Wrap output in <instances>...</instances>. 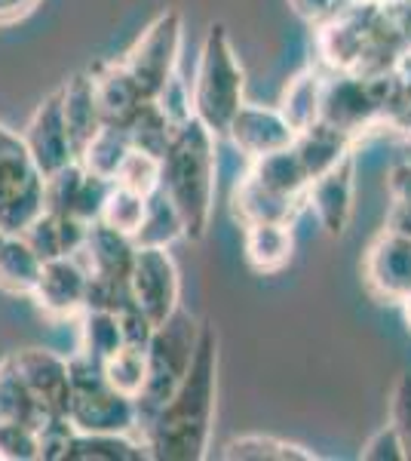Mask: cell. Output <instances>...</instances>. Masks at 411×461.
<instances>
[{
    "mask_svg": "<svg viewBox=\"0 0 411 461\" xmlns=\"http://www.w3.org/2000/svg\"><path fill=\"white\" fill-rule=\"evenodd\" d=\"M0 458L4 461H34L40 458V430L22 421L0 419Z\"/></svg>",
    "mask_w": 411,
    "mask_h": 461,
    "instance_id": "8d00e7d4",
    "label": "cell"
},
{
    "mask_svg": "<svg viewBox=\"0 0 411 461\" xmlns=\"http://www.w3.org/2000/svg\"><path fill=\"white\" fill-rule=\"evenodd\" d=\"M387 188H390V212H387V228L411 234V163H399L393 167L390 178H387Z\"/></svg>",
    "mask_w": 411,
    "mask_h": 461,
    "instance_id": "74e56055",
    "label": "cell"
},
{
    "mask_svg": "<svg viewBox=\"0 0 411 461\" xmlns=\"http://www.w3.org/2000/svg\"><path fill=\"white\" fill-rule=\"evenodd\" d=\"M123 348V330L117 311L104 308H86L80 314V354L89 360L104 363L114 351Z\"/></svg>",
    "mask_w": 411,
    "mask_h": 461,
    "instance_id": "f1b7e54d",
    "label": "cell"
},
{
    "mask_svg": "<svg viewBox=\"0 0 411 461\" xmlns=\"http://www.w3.org/2000/svg\"><path fill=\"white\" fill-rule=\"evenodd\" d=\"M249 173H252V178H255L258 185H264V188L273 191V194L291 197V200H304V203H308L310 176H308V169H304L301 158H298L295 145L252 160Z\"/></svg>",
    "mask_w": 411,
    "mask_h": 461,
    "instance_id": "cb8c5ba5",
    "label": "cell"
},
{
    "mask_svg": "<svg viewBox=\"0 0 411 461\" xmlns=\"http://www.w3.org/2000/svg\"><path fill=\"white\" fill-rule=\"evenodd\" d=\"M130 151H132L130 132H126L123 126H117V123H104L102 130L86 142L84 151L77 154V160H80V167H84L86 173L114 182Z\"/></svg>",
    "mask_w": 411,
    "mask_h": 461,
    "instance_id": "4316f807",
    "label": "cell"
},
{
    "mask_svg": "<svg viewBox=\"0 0 411 461\" xmlns=\"http://www.w3.org/2000/svg\"><path fill=\"white\" fill-rule=\"evenodd\" d=\"M360 458H365V461H406V452H402V443H399V437H396V430L387 425L362 446Z\"/></svg>",
    "mask_w": 411,
    "mask_h": 461,
    "instance_id": "b9f144b4",
    "label": "cell"
},
{
    "mask_svg": "<svg viewBox=\"0 0 411 461\" xmlns=\"http://www.w3.org/2000/svg\"><path fill=\"white\" fill-rule=\"evenodd\" d=\"M182 41H184L182 13L166 10L141 32L138 41L130 47V53L121 59L126 65V71L138 80L141 93H145L147 99H154V95L160 93V86L178 71Z\"/></svg>",
    "mask_w": 411,
    "mask_h": 461,
    "instance_id": "ba28073f",
    "label": "cell"
},
{
    "mask_svg": "<svg viewBox=\"0 0 411 461\" xmlns=\"http://www.w3.org/2000/svg\"><path fill=\"white\" fill-rule=\"evenodd\" d=\"M16 363L22 382L34 393V400L47 412L49 421L68 419L71 409V360L43 351V348H25L10 354Z\"/></svg>",
    "mask_w": 411,
    "mask_h": 461,
    "instance_id": "4fadbf2b",
    "label": "cell"
},
{
    "mask_svg": "<svg viewBox=\"0 0 411 461\" xmlns=\"http://www.w3.org/2000/svg\"><path fill=\"white\" fill-rule=\"evenodd\" d=\"M130 295L132 302L151 317L154 326L166 320L182 308V280H178L175 258L166 247H138L136 262L130 271Z\"/></svg>",
    "mask_w": 411,
    "mask_h": 461,
    "instance_id": "9c48e42d",
    "label": "cell"
},
{
    "mask_svg": "<svg viewBox=\"0 0 411 461\" xmlns=\"http://www.w3.org/2000/svg\"><path fill=\"white\" fill-rule=\"evenodd\" d=\"M304 200L280 197L273 191H267L264 185H258L252 173H246L234 188V215L246 225H255V221H289L298 215Z\"/></svg>",
    "mask_w": 411,
    "mask_h": 461,
    "instance_id": "d4e9b609",
    "label": "cell"
},
{
    "mask_svg": "<svg viewBox=\"0 0 411 461\" xmlns=\"http://www.w3.org/2000/svg\"><path fill=\"white\" fill-rule=\"evenodd\" d=\"M215 393H219V339L215 326L203 323L197 354L166 406L141 430V440L160 461H200L206 458L209 434L215 419Z\"/></svg>",
    "mask_w": 411,
    "mask_h": 461,
    "instance_id": "6da1fadb",
    "label": "cell"
},
{
    "mask_svg": "<svg viewBox=\"0 0 411 461\" xmlns=\"http://www.w3.org/2000/svg\"><path fill=\"white\" fill-rule=\"evenodd\" d=\"M380 126L393 130L396 136L411 139V74L396 71L393 89L387 95V105H384V121Z\"/></svg>",
    "mask_w": 411,
    "mask_h": 461,
    "instance_id": "f35d334b",
    "label": "cell"
},
{
    "mask_svg": "<svg viewBox=\"0 0 411 461\" xmlns=\"http://www.w3.org/2000/svg\"><path fill=\"white\" fill-rule=\"evenodd\" d=\"M203 323H197L188 311L178 308L166 323L154 330V339L147 345V375L145 388L136 397L138 409V437L147 421L166 406V400L175 393L178 384L188 375L193 354H197V341Z\"/></svg>",
    "mask_w": 411,
    "mask_h": 461,
    "instance_id": "277c9868",
    "label": "cell"
},
{
    "mask_svg": "<svg viewBox=\"0 0 411 461\" xmlns=\"http://www.w3.org/2000/svg\"><path fill=\"white\" fill-rule=\"evenodd\" d=\"M145 219H147V197L132 188H123V185H117V182L111 185L108 200H104L102 215H99L102 225L121 230V234H130L132 240H136Z\"/></svg>",
    "mask_w": 411,
    "mask_h": 461,
    "instance_id": "1f68e13d",
    "label": "cell"
},
{
    "mask_svg": "<svg viewBox=\"0 0 411 461\" xmlns=\"http://www.w3.org/2000/svg\"><path fill=\"white\" fill-rule=\"evenodd\" d=\"M43 212V176L19 132L0 123V228L22 234Z\"/></svg>",
    "mask_w": 411,
    "mask_h": 461,
    "instance_id": "8992f818",
    "label": "cell"
},
{
    "mask_svg": "<svg viewBox=\"0 0 411 461\" xmlns=\"http://www.w3.org/2000/svg\"><path fill=\"white\" fill-rule=\"evenodd\" d=\"M246 262L258 274H276L291 262L295 237L289 221H255L246 225Z\"/></svg>",
    "mask_w": 411,
    "mask_h": 461,
    "instance_id": "44dd1931",
    "label": "cell"
},
{
    "mask_svg": "<svg viewBox=\"0 0 411 461\" xmlns=\"http://www.w3.org/2000/svg\"><path fill=\"white\" fill-rule=\"evenodd\" d=\"M4 240H6V230H4V228H0V243H4Z\"/></svg>",
    "mask_w": 411,
    "mask_h": 461,
    "instance_id": "7dc6e473",
    "label": "cell"
},
{
    "mask_svg": "<svg viewBox=\"0 0 411 461\" xmlns=\"http://www.w3.org/2000/svg\"><path fill=\"white\" fill-rule=\"evenodd\" d=\"M151 458V449L138 434H86L74 430L62 461H141Z\"/></svg>",
    "mask_w": 411,
    "mask_h": 461,
    "instance_id": "603a6c76",
    "label": "cell"
},
{
    "mask_svg": "<svg viewBox=\"0 0 411 461\" xmlns=\"http://www.w3.org/2000/svg\"><path fill=\"white\" fill-rule=\"evenodd\" d=\"M86 295L89 271L80 262V256H58L43 262L31 299L43 317L65 323V320H80V314L86 311Z\"/></svg>",
    "mask_w": 411,
    "mask_h": 461,
    "instance_id": "8fae6325",
    "label": "cell"
},
{
    "mask_svg": "<svg viewBox=\"0 0 411 461\" xmlns=\"http://www.w3.org/2000/svg\"><path fill=\"white\" fill-rule=\"evenodd\" d=\"M62 105H65V123H68L71 142L77 148V154L84 151L89 139L104 126L99 93H95L93 71L89 74H74L68 84L62 86Z\"/></svg>",
    "mask_w": 411,
    "mask_h": 461,
    "instance_id": "ac0fdd59",
    "label": "cell"
},
{
    "mask_svg": "<svg viewBox=\"0 0 411 461\" xmlns=\"http://www.w3.org/2000/svg\"><path fill=\"white\" fill-rule=\"evenodd\" d=\"M93 80H95V93H99L104 123L123 126L130 121L132 111L147 99V95L141 93L138 80L126 71L123 62H102L99 68L93 71Z\"/></svg>",
    "mask_w": 411,
    "mask_h": 461,
    "instance_id": "d6986e66",
    "label": "cell"
},
{
    "mask_svg": "<svg viewBox=\"0 0 411 461\" xmlns=\"http://www.w3.org/2000/svg\"><path fill=\"white\" fill-rule=\"evenodd\" d=\"M136 249H138V243L132 240L130 234H121V230L102 225V221H93L84 249H80L77 256H80V262L86 265L93 280L130 289V271H132V262H136Z\"/></svg>",
    "mask_w": 411,
    "mask_h": 461,
    "instance_id": "9a60e30c",
    "label": "cell"
},
{
    "mask_svg": "<svg viewBox=\"0 0 411 461\" xmlns=\"http://www.w3.org/2000/svg\"><path fill=\"white\" fill-rule=\"evenodd\" d=\"M362 280L371 299L402 304L411 293V234L384 228L365 249Z\"/></svg>",
    "mask_w": 411,
    "mask_h": 461,
    "instance_id": "30bf717a",
    "label": "cell"
},
{
    "mask_svg": "<svg viewBox=\"0 0 411 461\" xmlns=\"http://www.w3.org/2000/svg\"><path fill=\"white\" fill-rule=\"evenodd\" d=\"M390 428L396 430V437H399L406 461H411V373H402L393 384Z\"/></svg>",
    "mask_w": 411,
    "mask_h": 461,
    "instance_id": "ab89813d",
    "label": "cell"
},
{
    "mask_svg": "<svg viewBox=\"0 0 411 461\" xmlns=\"http://www.w3.org/2000/svg\"><path fill=\"white\" fill-rule=\"evenodd\" d=\"M221 458L230 461H317V452L304 449L298 443L280 440V437L246 434L230 440L221 449Z\"/></svg>",
    "mask_w": 411,
    "mask_h": 461,
    "instance_id": "f546056e",
    "label": "cell"
},
{
    "mask_svg": "<svg viewBox=\"0 0 411 461\" xmlns=\"http://www.w3.org/2000/svg\"><path fill=\"white\" fill-rule=\"evenodd\" d=\"M215 139L219 136L193 117L172 132V142L163 154L160 191L182 215L184 237L193 243L206 237L215 210V173H219Z\"/></svg>",
    "mask_w": 411,
    "mask_h": 461,
    "instance_id": "7a4b0ae2",
    "label": "cell"
},
{
    "mask_svg": "<svg viewBox=\"0 0 411 461\" xmlns=\"http://www.w3.org/2000/svg\"><path fill=\"white\" fill-rule=\"evenodd\" d=\"M402 314H406V323H408V330H411V293L402 299Z\"/></svg>",
    "mask_w": 411,
    "mask_h": 461,
    "instance_id": "f6af8a7d",
    "label": "cell"
},
{
    "mask_svg": "<svg viewBox=\"0 0 411 461\" xmlns=\"http://www.w3.org/2000/svg\"><path fill=\"white\" fill-rule=\"evenodd\" d=\"M43 271V258L22 234H6L0 243V289L10 295H31Z\"/></svg>",
    "mask_w": 411,
    "mask_h": 461,
    "instance_id": "484cf974",
    "label": "cell"
},
{
    "mask_svg": "<svg viewBox=\"0 0 411 461\" xmlns=\"http://www.w3.org/2000/svg\"><path fill=\"white\" fill-rule=\"evenodd\" d=\"M102 373L114 384L117 391L126 393V397L136 400L141 388H145V375H147V351L141 348H130L123 345L121 351H114L108 360L102 363Z\"/></svg>",
    "mask_w": 411,
    "mask_h": 461,
    "instance_id": "836d02e7",
    "label": "cell"
},
{
    "mask_svg": "<svg viewBox=\"0 0 411 461\" xmlns=\"http://www.w3.org/2000/svg\"><path fill=\"white\" fill-rule=\"evenodd\" d=\"M356 4H365V6H393L396 0H356Z\"/></svg>",
    "mask_w": 411,
    "mask_h": 461,
    "instance_id": "bcb514c9",
    "label": "cell"
},
{
    "mask_svg": "<svg viewBox=\"0 0 411 461\" xmlns=\"http://www.w3.org/2000/svg\"><path fill=\"white\" fill-rule=\"evenodd\" d=\"M123 130L130 132L132 148H141V151L163 158V154H166V148H169V142H172V132H175V126H172L166 117H163V111L156 108L154 99H145L130 114V121L123 123Z\"/></svg>",
    "mask_w": 411,
    "mask_h": 461,
    "instance_id": "4dcf8cb0",
    "label": "cell"
},
{
    "mask_svg": "<svg viewBox=\"0 0 411 461\" xmlns=\"http://www.w3.org/2000/svg\"><path fill=\"white\" fill-rule=\"evenodd\" d=\"M396 71L390 74H332L326 77L323 93V117L319 121L338 126L347 136H360L365 130H375L384 121L387 95L393 89Z\"/></svg>",
    "mask_w": 411,
    "mask_h": 461,
    "instance_id": "52a82bcc",
    "label": "cell"
},
{
    "mask_svg": "<svg viewBox=\"0 0 411 461\" xmlns=\"http://www.w3.org/2000/svg\"><path fill=\"white\" fill-rule=\"evenodd\" d=\"M37 4H40V0H0V25L25 19Z\"/></svg>",
    "mask_w": 411,
    "mask_h": 461,
    "instance_id": "ee69618b",
    "label": "cell"
},
{
    "mask_svg": "<svg viewBox=\"0 0 411 461\" xmlns=\"http://www.w3.org/2000/svg\"><path fill=\"white\" fill-rule=\"evenodd\" d=\"M178 237H184L182 215L175 212L172 200L163 191H156L147 197V219L136 234V243L138 247H169Z\"/></svg>",
    "mask_w": 411,
    "mask_h": 461,
    "instance_id": "d6a6232c",
    "label": "cell"
},
{
    "mask_svg": "<svg viewBox=\"0 0 411 461\" xmlns=\"http://www.w3.org/2000/svg\"><path fill=\"white\" fill-rule=\"evenodd\" d=\"M117 317H121L123 345L147 351V345H151V339H154V330H156V326L151 323V317H147L136 302H126L123 308L117 311Z\"/></svg>",
    "mask_w": 411,
    "mask_h": 461,
    "instance_id": "60d3db41",
    "label": "cell"
},
{
    "mask_svg": "<svg viewBox=\"0 0 411 461\" xmlns=\"http://www.w3.org/2000/svg\"><path fill=\"white\" fill-rule=\"evenodd\" d=\"M154 102L175 130L188 121H193V86L178 71L160 86V93L154 95Z\"/></svg>",
    "mask_w": 411,
    "mask_h": 461,
    "instance_id": "d590c367",
    "label": "cell"
},
{
    "mask_svg": "<svg viewBox=\"0 0 411 461\" xmlns=\"http://www.w3.org/2000/svg\"><path fill=\"white\" fill-rule=\"evenodd\" d=\"M0 419L4 421H22V425H31L40 430L49 425L47 412L34 400V393L28 391V384L22 382L13 357L0 360Z\"/></svg>",
    "mask_w": 411,
    "mask_h": 461,
    "instance_id": "83f0119b",
    "label": "cell"
},
{
    "mask_svg": "<svg viewBox=\"0 0 411 461\" xmlns=\"http://www.w3.org/2000/svg\"><path fill=\"white\" fill-rule=\"evenodd\" d=\"M353 197H356L353 154L310 182L308 203L313 206V212H317L319 225H323L328 237H341L347 230L350 215H353Z\"/></svg>",
    "mask_w": 411,
    "mask_h": 461,
    "instance_id": "2e32d148",
    "label": "cell"
},
{
    "mask_svg": "<svg viewBox=\"0 0 411 461\" xmlns=\"http://www.w3.org/2000/svg\"><path fill=\"white\" fill-rule=\"evenodd\" d=\"M323 93H326V74L308 65V68H301L286 84L276 108L282 111V117L289 121L291 130L304 132L308 126H313L323 117Z\"/></svg>",
    "mask_w": 411,
    "mask_h": 461,
    "instance_id": "7402d4cb",
    "label": "cell"
},
{
    "mask_svg": "<svg viewBox=\"0 0 411 461\" xmlns=\"http://www.w3.org/2000/svg\"><path fill=\"white\" fill-rule=\"evenodd\" d=\"M295 151L313 182V178H319L332 167H338L341 160L350 158V151H353V136H347L344 130L326 121H317L295 136Z\"/></svg>",
    "mask_w": 411,
    "mask_h": 461,
    "instance_id": "ffe728a7",
    "label": "cell"
},
{
    "mask_svg": "<svg viewBox=\"0 0 411 461\" xmlns=\"http://www.w3.org/2000/svg\"><path fill=\"white\" fill-rule=\"evenodd\" d=\"M22 139H25L28 151H31V158L43 178L71 167V163L77 160V148H74L68 123H65L62 86H58L56 93H49L47 99L37 105L31 121L25 126V132H22Z\"/></svg>",
    "mask_w": 411,
    "mask_h": 461,
    "instance_id": "7c38bea8",
    "label": "cell"
},
{
    "mask_svg": "<svg viewBox=\"0 0 411 461\" xmlns=\"http://www.w3.org/2000/svg\"><path fill=\"white\" fill-rule=\"evenodd\" d=\"M295 136L298 132L289 126L282 111L264 105H243L228 126V139L249 160H258L264 154L295 145Z\"/></svg>",
    "mask_w": 411,
    "mask_h": 461,
    "instance_id": "5bb4252c",
    "label": "cell"
},
{
    "mask_svg": "<svg viewBox=\"0 0 411 461\" xmlns=\"http://www.w3.org/2000/svg\"><path fill=\"white\" fill-rule=\"evenodd\" d=\"M289 4H291V10H295L301 19H308V22H313V25H319V22L328 19L335 10H338L341 0H289Z\"/></svg>",
    "mask_w": 411,
    "mask_h": 461,
    "instance_id": "7bdbcfd3",
    "label": "cell"
},
{
    "mask_svg": "<svg viewBox=\"0 0 411 461\" xmlns=\"http://www.w3.org/2000/svg\"><path fill=\"white\" fill-rule=\"evenodd\" d=\"M86 234H89V221L77 219V215L49 212V210H43L31 225L22 230V237L31 243L43 262L58 256H77L86 243Z\"/></svg>",
    "mask_w": 411,
    "mask_h": 461,
    "instance_id": "e0dca14e",
    "label": "cell"
},
{
    "mask_svg": "<svg viewBox=\"0 0 411 461\" xmlns=\"http://www.w3.org/2000/svg\"><path fill=\"white\" fill-rule=\"evenodd\" d=\"M193 117L206 123L215 136H228V126L246 102V74L224 22H212L206 28L200 47L197 74H193Z\"/></svg>",
    "mask_w": 411,
    "mask_h": 461,
    "instance_id": "3957f363",
    "label": "cell"
},
{
    "mask_svg": "<svg viewBox=\"0 0 411 461\" xmlns=\"http://www.w3.org/2000/svg\"><path fill=\"white\" fill-rule=\"evenodd\" d=\"M114 182L123 185V188L138 191V194H145V197H151L160 191V182H163V158L141 151V148H132V151L126 154V160H123V167Z\"/></svg>",
    "mask_w": 411,
    "mask_h": 461,
    "instance_id": "e575fe53",
    "label": "cell"
},
{
    "mask_svg": "<svg viewBox=\"0 0 411 461\" xmlns=\"http://www.w3.org/2000/svg\"><path fill=\"white\" fill-rule=\"evenodd\" d=\"M74 430L86 434H138L136 400L126 397L104 378L102 363L86 354L71 357V409Z\"/></svg>",
    "mask_w": 411,
    "mask_h": 461,
    "instance_id": "5b68a950",
    "label": "cell"
}]
</instances>
